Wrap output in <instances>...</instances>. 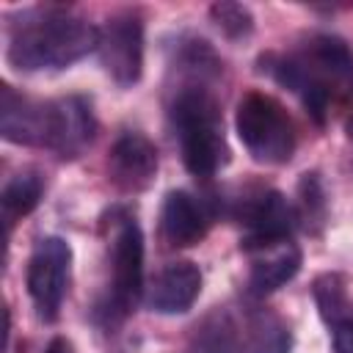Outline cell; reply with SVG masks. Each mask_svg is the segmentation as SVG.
Instances as JSON below:
<instances>
[{
	"label": "cell",
	"instance_id": "7",
	"mask_svg": "<svg viewBox=\"0 0 353 353\" xmlns=\"http://www.w3.org/2000/svg\"><path fill=\"white\" fill-rule=\"evenodd\" d=\"M99 61L116 85L130 88L143 74V19L135 11H119L99 28Z\"/></svg>",
	"mask_w": 353,
	"mask_h": 353
},
{
	"label": "cell",
	"instance_id": "4",
	"mask_svg": "<svg viewBox=\"0 0 353 353\" xmlns=\"http://www.w3.org/2000/svg\"><path fill=\"white\" fill-rule=\"evenodd\" d=\"M234 127L248 149V154L256 163L279 165L287 163L295 152V124L287 116V110L262 91H248L237 102Z\"/></svg>",
	"mask_w": 353,
	"mask_h": 353
},
{
	"label": "cell",
	"instance_id": "21",
	"mask_svg": "<svg viewBox=\"0 0 353 353\" xmlns=\"http://www.w3.org/2000/svg\"><path fill=\"white\" fill-rule=\"evenodd\" d=\"M19 353H22V350H19Z\"/></svg>",
	"mask_w": 353,
	"mask_h": 353
},
{
	"label": "cell",
	"instance_id": "5",
	"mask_svg": "<svg viewBox=\"0 0 353 353\" xmlns=\"http://www.w3.org/2000/svg\"><path fill=\"white\" fill-rule=\"evenodd\" d=\"M143 295V232L135 218H121L110 237V292L105 314L124 320Z\"/></svg>",
	"mask_w": 353,
	"mask_h": 353
},
{
	"label": "cell",
	"instance_id": "18",
	"mask_svg": "<svg viewBox=\"0 0 353 353\" xmlns=\"http://www.w3.org/2000/svg\"><path fill=\"white\" fill-rule=\"evenodd\" d=\"M210 17L229 39H245L254 30V14L243 3H215L210 8Z\"/></svg>",
	"mask_w": 353,
	"mask_h": 353
},
{
	"label": "cell",
	"instance_id": "13",
	"mask_svg": "<svg viewBox=\"0 0 353 353\" xmlns=\"http://www.w3.org/2000/svg\"><path fill=\"white\" fill-rule=\"evenodd\" d=\"M201 292V270L193 262H171L163 268L149 287V309L157 314L188 312Z\"/></svg>",
	"mask_w": 353,
	"mask_h": 353
},
{
	"label": "cell",
	"instance_id": "14",
	"mask_svg": "<svg viewBox=\"0 0 353 353\" xmlns=\"http://www.w3.org/2000/svg\"><path fill=\"white\" fill-rule=\"evenodd\" d=\"M207 215L201 210V204L185 193V190H171L163 201V210H160V232H163V240L174 248H188V245H196L204 234H207Z\"/></svg>",
	"mask_w": 353,
	"mask_h": 353
},
{
	"label": "cell",
	"instance_id": "8",
	"mask_svg": "<svg viewBox=\"0 0 353 353\" xmlns=\"http://www.w3.org/2000/svg\"><path fill=\"white\" fill-rule=\"evenodd\" d=\"M234 218L245 229L243 243H240L243 248L270 243V240H287L298 221L292 204L279 190H259V193L240 199Z\"/></svg>",
	"mask_w": 353,
	"mask_h": 353
},
{
	"label": "cell",
	"instance_id": "16",
	"mask_svg": "<svg viewBox=\"0 0 353 353\" xmlns=\"http://www.w3.org/2000/svg\"><path fill=\"white\" fill-rule=\"evenodd\" d=\"M290 347L292 336L287 323L279 314L259 309L248 323V353H290Z\"/></svg>",
	"mask_w": 353,
	"mask_h": 353
},
{
	"label": "cell",
	"instance_id": "2",
	"mask_svg": "<svg viewBox=\"0 0 353 353\" xmlns=\"http://www.w3.org/2000/svg\"><path fill=\"white\" fill-rule=\"evenodd\" d=\"M262 63L281 85L301 97L317 124L325 121L334 85L353 80V52L342 39L328 33L312 36L295 55H268Z\"/></svg>",
	"mask_w": 353,
	"mask_h": 353
},
{
	"label": "cell",
	"instance_id": "11",
	"mask_svg": "<svg viewBox=\"0 0 353 353\" xmlns=\"http://www.w3.org/2000/svg\"><path fill=\"white\" fill-rule=\"evenodd\" d=\"M245 254L251 256V273H248V287L254 295H268L292 281L301 270V248L287 237V240H270L259 245H248Z\"/></svg>",
	"mask_w": 353,
	"mask_h": 353
},
{
	"label": "cell",
	"instance_id": "9",
	"mask_svg": "<svg viewBox=\"0 0 353 353\" xmlns=\"http://www.w3.org/2000/svg\"><path fill=\"white\" fill-rule=\"evenodd\" d=\"M97 132V121L91 113V102L85 97H61L50 99L47 116V146L58 157H77L91 146Z\"/></svg>",
	"mask_w": 353,
	"mask_h": 353
},
{
	"label": "cell",
	"instance_id": "20",
	"mask_svg": "<svg viewBox=\"0 0 353 353\" xmlns=\"http://www.w3.org/2000/svg\"><path fill=\"white\" fill-rule=\"evenodd\" d=\"M44 353H74V347H72V342L66 336H55V339H50Z\"/></svg>",
	"mask_w": 353,
	"mask_h": 353
},
{
	"label": "cell",
	"instance_id": "12",
	"mask_svg": "<svg viewBox=\"0 0 353 353\" xmlns=\"http://www.w3.org/2000/svg\"><path fill=\"white\" fill-rule=\"evenodd\" d=\"M47 116H50V102L22 97L11 85H3L0 132L6 141L22 146H47Z\"/></svg>",
	"mask_w": 353,
	"mask_h": 353
},
{
	"label": "cell",
	"instance_id": "1",
	"mask_svg": "<svg viewBox=\"0 0 353 353\" xmlns=\"http://www.w3.org/2000/svg\"><path fill=\"white\" fill-rule=\"evenodd\" d=\"M99 47V28L69 8H30L8 39V63L19 72L66 69Z\"/></svg>",
	"mask_w": 353,
	"mask_h": 353
},
{
	"label": "cell",
	"instance_id": "15",
	"mask_svg": "<svg viewBox=\"0 0 353 353\" xmlns=\"http://www.w3.org/2000/svg\"><path fill=\"white\" fill-rule=\"evenodd\" d=\"M41 196H44V179L36 168H25L6 182V188L0 193V207H3V221H6L8 234L17 221H22L25 215H30L39 207Z\"/></svg>",
	"mask_w": 353,
	"mask_h": 353
},
{
	"label": "cell",
	"instance_id": "3",
	"mask_svg": "<svg viewBox=\"0 0 353 353\" xmlns=\"http://www.w3.org/2000/svg\"><path fill=\"white\" fill-rule=\"evenodd\" d=\"M171 124L179 138V152L185 168L193 176H212L229 157L221 108L210 88L201 83H188L176 91L171 102Z\"/></svg>",
	"mask_w": 353,
	"mask_h": 353
},
{
	"label": "cell",
	"instance_id": "6",
	"mask_svg": "<svg viewBox=\"0 0 353 353\" xmlns=\"http://www.w3.org/2000/svg\"><path fill=\"white\" fill-rule=\"evenodd\" d=\"M72 270V245L63 237H41L28 259V295L36 306V314L44 323H52L61 312Z\"/></svg>",
	"mask_w": 353,
	"mask_h": 353
},
{
	"label": "cell",
	"instance_id": "17",
	"mask_svg": "<svg viewBox=\"0 0 353 353\" xmlns=\"http://www.w3.org/2000/svg\"><path fill=\"white\" fill-rule=\"evenodd\" d=\"M188 353H237V331L229 314L223 312L210 314L201 323V328H196V336Z\"/></svg>",
	"mask_w": 353,
	"mask_h": 353
},
{
	"label": "cell",
	"instance_id": "19",
	"mask_svg": "<svg viewBox=\"0 0 353 353\" xmlns=\"http://www.w3.org/2000/svg\"><path fill=\"white\" fill-rule=\"evenodd\" d=\"M323 320L331 328V345L334 353H353V303L342 301L331 312L323 314Z\"/></svg>",
	"mask_w": 353,
	"mask_h": 353
},
{
	"label": "cell",
	"instance_id": "10",
	"mask_svg": "<svg viewBox=\"0 0 353 353\" xmlns=\"http://www.w3.org/2000/svg\"><path fill=\"white\" fill-rule=\"evenodd\" d=\"M110 179L124 190H143L157 174V149L143 132H121L108 152Z\"/></svg>",
	"mask_w": 353,
	"mask_h": 353
}]
</instances>
